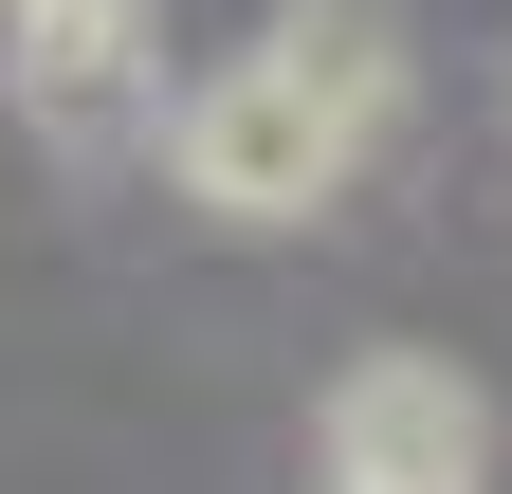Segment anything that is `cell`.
<instances>
[{
    "label": "cell",
    "mask_w": 512,
    "mask_h": 494,
    "mask_svg": "<svg viewBox=\"0 0 512 494\" xmlns=\"http://www.w3.org/2000/svg\"><path fill=\"white\" fill-rule=\"evenodd\" d=\"M0 110L55 165H128L165 129V0H19L0 19Z\"/></svg>",
    "instance_id": "2"
},
{
    "label": "cell",
    "mask_w": 512,
    "mask_h": 494,
    "mask_svg": "<svg viewBox=\"0 0 512 494\" xmlns=\"http://www.w3.org/2000/svg\"><path fill=\"white\" fill-rule=\"evenodd\" d=\"M0 19H19V0H0Z\"/></svg>",
    "instance_id": "4"
},
{
    "label": "cell",
    "mask_w": 512,
    "mask_h": 494,
    "mask_svg": "<svg viewBox=\"0 0 512 494\" xmlns=\"http://www.w3.org/2000/svg\"><path fill=\"white\" fill-rule=\"evenodd\" d=\"M311 494H494V403L439 348H348L311 403Z\"/></svg>",
    "instance_id": "3"
},
{
    "label": "cell",
    "mask_w": 512,
    "mask_h": 494,
    "mask_svg": "<svg viewBox=\"0 0 512 494\" xmlns=\"http://www.w3.org/2000/svg\"><path fill=\"white\" fill-rule=\"evenodd\" d=\"M384 129H403V0H275L220 74H165L147 147L202 220L275 238V220H330Z\"/></svg>",
    "instance_id": "1"
}]
</instances>
